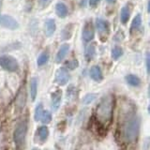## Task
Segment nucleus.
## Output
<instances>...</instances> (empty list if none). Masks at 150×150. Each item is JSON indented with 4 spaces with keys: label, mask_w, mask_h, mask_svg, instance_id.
Here are the masks:
<instances>
[{
    "label": "nucleus",
    "mask_w": 150,
    "mask_h": 150,
    "mask_svg": "<svg viewBox=\"0 0 150 150\" xmlns=\"http://www.w3.org/2000/svg\"><path fill=\"white\" fill-rule=\"evenodd\" d=\"M115 98L112 95H107L103 97L96 109V121L98 124L103 129H107V127L111 124L114 112Z\"/></svg>",
    "instance_id": "obj_1"
},
{
    "label": "nucleus",
    "mask_w": 150,
    "mask_h": 150,
    "mask_svg": "<svg viewBox=\"0 0 150 150\" xmlns=\"http://www.w3.org/2000/svg\"><path fill=\"white\" fill-rule=\"evenodd\" d=\"M140 129V119L136 115H131L127 118L123 127V137L126 142L131 143L136 140Z\"/></svg>",
    "instance_id": "obj_2"
},
{
    "label": "nucleus",
    "mask_w": 150,
    "mask_h": 150,
    "mask_svg": "<svg viewBox=\"0 0 150 150\" xmlns=\"http://www.w3.org/2000/svg\"><path fill=\"white\" fill-rule=\"evenodd\" d=\"M26 133H27V123L26 121L23 120L20 123H18L13 133V140L17 149H21L23 147Z\"/></svg>",
    "instance_id": "obj_3"
},
{
    "label": "nucleus",
    "mask_w": 150,
    "mask_h": 150,
    "mask_svg": "<svg viewBox=\"0 0 150 150\" xmlns=\"http://www.w3.org/2000/svg\"><path fill=\"white\" fill-rule=\"evenodd\" d=\"M0 67L7 71L16 72L19 70V63L11 55H1L0 56Z\"/></svg>",
    "instance_id": "obj_4"
},
{
    "label": "nucleus",
    "mask_w": 150,
    "mask_h": 150,
    "mask_svg": "<svg viewBox=\"0 0 150 150\" xmlns=\"http://www.w3.org/2000/svg\"><path fill=\"white\" fill-rule=\"evenodd\" d=\"M95 27L97 28V31L98 33V35L101 38H104L103 40H107L108 36L110 33V23L108 21L104 20L102 18H97L96 23H95Z\"/></svg>",
    "instance_id": "obj_5"
},
{
    "label": "nucleus",
    "mask_w": 150,
    "mask_h": 150,
    "mask_svg": "<svg viewBox=\"0 0 150 150\" xmlns=\"http://www.w3.org/2000/svg\"><path fill=\"white\" fill-rule=\"evenodd\" d=\"M0 25L9 30H16L20 27V23L15 18L6 14H0Z\"/></svg>",
    "instance_id": "obj_6"
},
{
    "label": "nucleus",
    "mask_w": 150,
    "mask_h": 150,
    "mask_svg": "<svg viewBox=\"0 0 150 150\" xmlns=\"http://www.w3.org/2000/svg\"><path fill=\"white\" fill-rule=\"evenodd\" d=\"M25 103H26V87L25 84L23 83L20 87V89H19L15 98V107L17 112L23 111V109L25 106Z\"/></svg>",
    "instance_id": "obj_7"
},
{
    "label": "nucleus",
    "mask_w": 150,
    "mask_h": 150,
    "mask_svg": "<svg viewBox=\"0 0 150 150\" xmlns=\"http://www.w3.org/2000/svg\"><path fill=\"white\" fill-rule=\"evenodd\" d=\"M82 37L83 40L86 42H89L93 40L94 37H95V27L91 20H88L86 22V23L83 26L82 30Z\"/></svg>",
    "instance_id": "obj_8"
},
{
    "label": "nucleus",
    "mask_w": 150,
    "mask_h": 150,
    "mask_svg": "<svg viewBox=\"0 0 150 150\" xmlns=\"http://www.w3.org/2000/svg\"><path fill=\"white\" fill-rule=\"evenodd\" d=\"M69 80H70V74L66 68H60L56 70L54 76V82L58 86H65V84H67L69 83Z\"/></svg>",
    "instance_id": "obj_9"
},
{
    "label": "nucleus",
    "mask_w": 150,
    "mask_h": 150,
    "mask_svg": "<svg viewBox=\"0 0 150 150\" xmlns=\"http://www.w3.org/2000/svg\"><path fill=\"white\" fill-rule=\"evenodd\" d=\"M61 100H62V91L60 89L55 90L54 93H52L51 97V106L54 112H56L60 107Z\"/></svg>",
    "instance_id": "obj_10"
},
{
    "label": "nucleus",
    "mask_w": 150,
    "mask_h": 150,
    "mask_svg": "<svg viewBox=\"0 0 150 150\" xmlns=\"http://www.w3.org/2000/svg\"><path fill=\"white\" fill-rule=\"evenodd\" d=\"M56 30V23L54 19H47L44 23V33L47 37H52Z\"/></svg>",
    "instance_id": "obj_11"
},
{
    "label": "nucleus",
    "mask_w": 150,
    "mask_h": 150,
    "mask_svg": "<svg viewBox=\"0 0 150 150\" xmlns=\"http://www.w3.org/2000/svg\"><path fill=\"white\" fill-rule=\"evenodd\" d=\"M89 75H90V77H91V79L93 80V81H95L97 83H100L103 80L102 70L97 65L93 66V67L90 69V70H89Z\"/></svg>",
    "instance_id": "obj_12"
},
{
    "label": "nucleus",
    "mask_w": 150,
    "mask_h": 150,
    "mask_svg": "<svg viewBox=\"0 0 150 150\" xmlns=\"http://www.w3.org/2000/svg\"><path fill=\"white\" fill-rule=\"evenodd\" d=\"M69 51V45L68 43L62 44L57 51V54L55 55V62L56 63H61L65 59V57L67 56Z\"/></svg>",
    "instance_id": "obj_13"
},
{
    "label": "nucleus",
    "mask_w": 150,
    "mask_h": 150,
    "mask_svg": "<svg viewBox=\"0 0 150 150\" xmlns=\"http://www.w3.org/2000/svg\"><path fill=\"white\" fill-rule=\"evenodd\" d=\"M38 83H39V80L37 77H32L29 82V94L32 101L36 100L37 94H38Z\"/></svg>",
    "instance_id": "obj_14"
},
{
    "label": "nucleus",
    "mask_w": 150,
    "mask_h": 150,
    "mask_svg": "<svg viewBox=\"0 0 150 150\" xmlns=\"http://www.w3.org/2000/svg\"><path fill=\"white\" fill-rule=\"evenodd\" d=\"M68 8L66 4L62 2H58L55 5V13L59 18H65L68 16Z\"/></svg>",
    "instance_id": "obj_15"
},
{
    "label": "nucleus",
    "mask_w": 150,
    "mask_h": 150,
    "mask_svg": "<svg viewBox=\"0 0 150 150\" xmlns=\"http://www.w3.org/2000/svg\"><path fill=\"white\" fill-rule=\"evenodd\" d=\"M142 16H141V14H137L134 18L132 22H131V25H130V27H129V33L130 35H132L134 32H136L137 30H139V28L142 25Z\"/></svg>",
    "instance_id": "obj_16"
},
{
    "label": "nucleus",
    "mask_w": 150,
    "mask_h": 150,
    "mask_svg": "<svg viewBox=\"0 0 150 150\" xmlns=\"http://www.w3.org/2000/svg\"><path fill=\"white\" fill-rule=\"evenodd\" d=\"M37 136L39 137V141L40 143L46 142V140L48 139L49 136V129L46 126H41L37 130Z\"/></svg>",
    "instance_id": "obj_17"
},
{
    "label": "nucleus",
    "mask_w": 150,
    "mask_h": 150,
    "mask_svg": "<svg viewBox=\"0 0 150 150\" xmlns=\"http://www.w3.org/2000/svg\"><path fill=\"white\" fill-rule=\"evenodd\" d=\"M96 55V46L95 44H89L86 46V51H84V57H86V61H91L94 59Z\"/></svg>",
    "instance_id": "obj_18"
},
{
    "label": "nucleus",
    "mask_w": 150,
    "mask_h": 150,
    "mask_svg": "<svg viewBox=\"0 0 150 150\" xmlns=\"http://www.w3.org/2000/svg\"><path fill=\"white\" fill-rule=\"evenodd\" d=\"M125 80H126L127 83L129 84V86H131L138 87V86H141V79L138 76L134 75V74H128V75H126Z\"/></svg>",
    "instance_id": "obj_19"
},
{
    "label": "nucleus",
    "mask_w": 150,
    "mask_h": 150,
    "mask_svg": "<svg viewBox=\"0 0 150 150\" xmlns=\"http://www.w3.org/2000/svg\"><path fill=\"white\" fill-rule=\"evenodd\" d=\"M49 58H50L49 52L47 50H45L44 52H42V53L39 55V57L37 58L38 67H43L44 65H46L47 63H48Z\"/></svg>",
    "instance_id": "obj_20"
},
{
    "label": "nucleus",
    "mask_w": 150,
    "mask_h": 150,
    "mask_svg": "<svg viewBox=\"0 0 150 150\" xmlns=\"http://www.w3.org/2000/svg\"><path fill=\"white\" fill-rule=\"evenodd\" d=\"M130 16V9L129 8V6H124L120 11V21L123 25H126L128 23Z\"/></svg>",
    "instance_id": "obj_21"
},
{
    "label": "nucleus",
    "mask_w": 150,
    "mask_h": 150,
    "mask_svg": "<svg viewBox=\"0 0 150 150\" xmlns=\"http://www.w3.org/2000/svg\"><path fill=\"white\" fill-rule=\"evenodd\" d=\"M72 31H73V25L72 23L67 25L64 27L62 32H61V39H62L63 40L70 39V38H71V35H72Z\"/></svg>",
    "instance_id": "obj_22"
},
{
    "label": "nucleus",
    "mask_w": 150,
    "mask_h": 150,
    "mask_svg": "<svg viewBox=\"0 0 150 150\" xmlns=\"http://www.w3.org/2000/svg\"><path fill=\"white\" fill-rule=\"evenodd\" d=\"M124 54V51L122 49V47L120 46H115L114 48L112 49L111 52V55H112V58L114 60H117L119 59L122 55Z\"/></svg>",
    "instance_id": "obj_23"
},
{
    "label": "nucleus",
    "mask_w": 150,
    "mask_h": 150,
    "mask_svg": "<svg viewBox=\"0 0 150 150\" xmlns=\"http://www.w3.org/2000/svg\"><path fill=\"white\" fill-rule=\"evenodd\" d=\"M44 109H43V104L41 102H40L35 108V112H34V119L35 121L39 122L40 121V117L42 115V112H43Z\"/></svg>",
    "instance_id": "obj_24"
},
{
    "label": "nucleus",
    "mask_w": 150,
    "mask_h": 150,
    "mask_svg": "<svg viewBox=\"0 0 150 150\" xmlns=\"http://www.w3.org/2000/svg\"><path fill=\"white\" fill-rule=\"evenodd\" d=\"M97 98V94L95 93H88L86 94V96L83 97V103L84 105H88L90 104V103H92L94 100H95Z\"/></svg>",
    "instance_id": "obj_25"
},
{
    "label": "nucleus",
    "mask_w": 150,
    "mask_h": 150,
    "mask_svg": "<svg viewBox=\"0 0 150 150\" xmlns=\"http://www.w3.org/2000/svg\"><path fill=\"white\" fill-rule=\"evenodd\" d=\"M40 121L43 123L44 125H47V124H49L50 122L52 121V114H51V112L49 111H43V112H42V115L40 117Z\"/></svg>",
    "instance_id": "obj_26"
},
{
    "label": "nucleus",
    "mask_w": 150,
    "mask_h": 150,
    "mask_svg": "<svg viewBox=\"0 0 150 150\" xmlns=\"http://www.w3.org/2000/svg\"><path fill=\"white\" fill-rule=\"evenodd\" d=\"M66 69H70V70H73L75 69H77L79 67V61L76 59H72V60H69L66 63Z\"/></svg>",
    "instance_id": "obj_27"
},
{
    "label": "nucleus",
    "mask_w": 150,
    "mask_h": 150,
    "mask_svg": "<svg viewBox=\"0 0 150 150\" xmlns=\"http://www.w3.org/2000/svg\"><path fill=\"white\" fill-rule=\"evenodd\" d=\"M145 67H146L147 74H149V72H150V54H149V52H146V54H145Z\"/></svg>",
    "instance_id": "obj_28"
},
{
    "label": "nucleus",
    "mask_w": 150,
    "mask_h": 150,
    "mask_svg": "<svg viewBox=\"0 0 150 150\" xmlns=\"http://www.w3.org/2000/svg\"><path fill=\"white\" fill-rule=\"evenodd\" d=\"M100 0H88V3H89V6L92 7V8H96L98 6V4L100 3Z\"/></svg>",
    "instance_id": "obj_29"
},
{
    "label": "nucleus",
    "mask_w": 150,
    "mask_h": 150,
    "mask_svg": "<svg viewBox=\"0 0 150 150\" xmlns=\"http://www.w3.org/2000/svg\"><path fill=\"white\" fill-rule=\"evenodd\" d=\"M39 1H40V6L42 8H45V7H47L50 4L51 0H39Z\"/></svg>",
    "instance_id": "obj_30"
},
{
    "label": "nucleus",
    "mask_w": 150,
    "mask_h": 150,
    "mask_svg": "<svg viewBox=\"0 0 150 150\" xmlns=\"http://www.w3.org/2000/svg\"><path fill=\"white\" fill-rule=\"evenodd\" d=\"M106 1H107L108 3H111V4H112V3H115V0H106Z\"/></svg>",
    "instance_id": "obj_31"
},
{
    "label": "nucleus",
    "mask_w": 150,
    "mask_h": 150,
    "mask_svg": "<svg viewBox=\"0 0 150 150\" xmlns=\"http://www.w3.org/2000/svg\"><path fill=\"white\" fill-rule=\"evenodd\" d=\"M32 150H39V149H37V148H34V149H32Z\"/></svg>",
    "instance_id": "obj_32"
}]
</instances>
